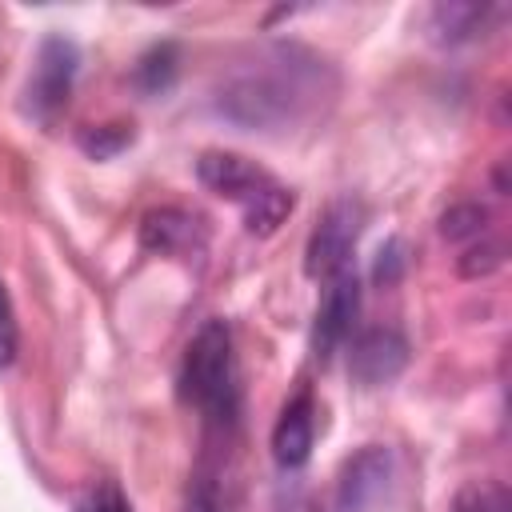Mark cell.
Returning a JSON list of instances; mask_svg holds the SVG:
<instances>
[{
	"instance_id": "cell-1",
	"label": "cell",
	"mask_w": 512,
	"mask_h": 512,
	"mask_svg": "<svg viewBox=\"0 0 512 512\" xmlns=\"http://www.w3.org/2000/svg\"><path fill=\"white\" fill-rule=\"evenodd\" d=\"M336 96L332 64L292 40L256 48L212 92V112L244 132H284Z\"/></svg>"
},
{
	"instance_id": "cell-2",
	"label": "cell",
	"mask_w": 512,
	"mask_h": 512,
	"mask_svg": "<svg viewBox=\"0 0 512 512\" xmlns=\"http://www.w3.org/2000/svg\"><path fill=\"white\" fill-rule=\"evenodd\" d=\"M180 400L192 404L208 424L232 428L240 416V376L232 356V332L224 320H208L180 364Z\"/></svg>"
},
{
	"instance_id": "cell-3",
	"label": "cell",
	"mask_w": 512,
	"mask_h": 512,
	"mask_svg": "<svg viewBox=\"0 0 512 512\" xmlns=\"http://www.w3.org/2000/svg\"><path fill=\"white\" fill-rule=\"evenodd\" d=\"M196 176L208 192L232 200L244 212V228L252 236H272L292 212V192L236 152H204L196 160Z\"/></svg>"
},
{
	"instance_id": "cell-4",
	"label": "cell",
	"mask_w": 512,
	"mask_h": 512,
	"mask_svg": "<svg viewBox=\"0 0 512 512\" xmlns=\"http://www.w3.org/2000/svg\"><path fill=\"white\" fill-rule=\"evenodd\" d=\"M80 68V48L68 36H44L36 48V64L28 76V92H24V108L36 120H48L52 112H60L68 104L72 80Z\"/></svg>"
},
{
	"instance_id": "cell-5",
	"label": "cell",
	"mask_w": 512,
	"mask_h": 512,
	"mask_svg": "<svg viewBox=\"0 0 512 512\" xmlns=\"http://www.w3.org/2000/svg\"><path fill=\"white\" fill-rule=\"evenodd\" d=\"M356 236H360V208H356L352 200L328 204L324 216H320V224H316L312 236H308L304 272L316 276V280H332L336 272H344L348 260H352Z\"/></svg>"
},
{
	"instance_id": "cell-6",
	"label": "cell",
	"mask_w": 512,
	"mask_h": 512,
	"mask_svg": "<svg viewBox=\"0 0 512 512\" xmlns=\"http://www.w3.org/2000/svg\"><path fill=\"white\" fill-rule=\"evenodd\" d=\"M392 472H396L392 448H384V444L360 448V452L348 456L344 468H340L336 496H332V512H372V508L388 496Z\"/></svg>"
},
{
	"instance_id": "cell-7",
	"label": "cell",
	"mask_w": 512,
	"mask_h": 512,
	"mask_svg": "<svg viewBox=\"0 0 512 512\" xmlns=\"http://www.w3.org/2000/svg\"><path fill=\"white\" fill-rule=\"evenodd\" d=\"M356 312H360V284H356V272L344 268V272H336L328 280V288L320 296V308H316V324H312V352H316V360H328L352 336Z\"/></svg>"
},
{
	"instance_id": "cell-8",
	"label": "cell",
	"mask_w": 512,
	"mask_h": 512,
	"mask_svg": "<svg viewBox=\"0 0 512 512\" xmlns=\"http://www.w3.org/2000/svg\"><path fill=\"white\" fill-rule=\"evenodd\" d=\"M404 364H408V340L396 328H364L352 340L348 372H352V380H360L368 388L396 380L404 372Z\"/></svg>"
},
{
	"instance_id": "cell-9",
	"label": "cell",
	"mask_w": 512,
	"mask_h": 512,
	"mask_svg": "<svg viewBox=\"0 0 512 512\" xmlns=\"http://www.w3.org/2000/svg\"><path fill=\"white\" fill-rule=\"evenodd\" d=\"M140 244L160 256H196L204 252V228L180 208H156L140 220Z\"/></svg>"
},
{
	"instance_id": "cell-10",
	"label": "cell",
	"mask_w": 512,
	"mask_h": 512,
	"mask_svg": "<svg viewBox=\"0 0 512 512\" xmlns=\"http://www.w3.org/2000/svg\"><path fill=\"white\" fill-rule=\"evenodd\" d=\"M312 436H316V420H312V400L300 392L296 400L284 404L276 428H272V456L280 468H300L312 456Z\"/></svg>"
},
{
	"instance_id": "cell-11",
	"label": "cell",
	"mask_w": 512,
	"mask_h": 512,
	"mask_svg": "<svg viewBox=\"0 0 512 512\" xmlns=\"http://www.w3.org/2000/svg\"><path fill=\"white\" fill-rule=\"evenodd\" d=\"M492 16H496L492 4L444 0V4H432V12H428V32H432L436 44H464V40H472L476 32H484Z\"/></svg>"
},
{
	"instance_id": "cell-12",
	"label": "cell",
	"mask_w": 512,
	"mask_h": 512,
	"mask_svg": "<svg viewBox=\"0 0 512 512\" xmlns=\"http://www.w3.org/2000/svg\"><path fill=\"white\" fill-rule=\"evenodd\" d=\"M176 68H180V52H176V44H156V48H148V52L136 60L132 80H136L140 92L156 96V92H168V88H172Z\"/></svg>"
},
{
	"instance_id": "cell-13",
	"label": "cell",
	"mask_w": 512,
	"mask_h": 512,
	"mask_svg": "<svg viewBox=\"0 0 512 512\" xmlns=\"http://www.w3.org/2000/svg\"><path fill=\"white\" fill-rule=\"evenodd\" d=\"M452 512H512V496H508L504 484L480 480V484H468V488L456 492Z\"/></svg>"
},
{
	"instance_id": "cell-14",
	"label": "cell",
	"mask_w": 512,
	"mask_h": 512,
	"mask_svg": "<svg viewBox=\"0 0 512 512\" xmlns=\"http://www.w3.org/2000/svg\"><path fill=\"white\" fill-rule=\"evenodd\" d=\"M488 224V208L484 204H452L444 216H440V236L444 240H472L480 236Z\"/></svg>"
},
{
	"instance_id": "cell-15",
	"label": "cell",
	"mask_w": 512,
	"mask_h": 512,
	"mask_svg": "<svg viewBox=\"0 0 512 512\" xmlns=\"http://www.w3.org/2000/svg\"><path fill=\"white\" fill-rule=\"evenodd\" d=\"M124 144H132V128H124V124H100V128H84L80 132V148L88 156H96V160L116 156Z\"/></svg>"
},
{
	"instance_id": "cell-16",
	"label": "cell",
	"mask_w": 512,
	"mask_h": 512,
	"mask_svg": "<svg viewBox=\"0 0 512 512\" xmlns=\"http://www.w3.org/2000/svg\"><path fill=\"white\" fill-rule=\"evenodd\" d=\"M404 264H408V256H404V240H388V244L376 252L372 280H376V284H384V288H392V284L404 276Z\"/></svg>"
},
{
	"instance_id": "cell-17",
	"label": "cell",
	"mask_w": 512,
	"mask_h": 512,
	"mask_svg": "<svg viewBox=\"0 0 512 512\" xmlns=\"http://www.w3.org/2000/svg\"><path fill=\"white\" fill-rule=\"evenodd\" d=\"M184 512H224V500H220V488H216L212 476H196V480L188 484Z\"/></svg>"
},
{
	"instance_id": "cell-18",
	"label": "cell",
	"mask_w": 512,
	"mask_h": 512,
	"mask_svg": "<svg viewBox=\"0 0 512 512\" xmlns=\"http://www.w3.org/2000/svg\"><path fill=\"white\" fill-rule=\"evenodd\" d=\"M16 340H20V332H16V312H12L8 288L0 284V368L12 364V356H16Z\"/></svg>"
},
{
	"instance_id": "cell-19",
	"label": "cell",
	"mask_w": 512,
	"mask_h": 512,
	"mask_svg": "<svg viewBox=\"0 0 512 512\" xmlns=\"http://www.w3.org/2000/svg\"><path fill=\"white\" fill-rule=\"evenodd\" d=\"M500 244H480V248H468L460 256V276H488L492 268H500Z\"/></svg>"
},
{
	"instance_id": "cell-20",
	"label": "cell",
	"mask_w": 512,
	"mask_h": 512,
	"mask_svg": "<svg viewBox=\"0 0 512 512\" xmlns=\"http://www.w3.org/2000/svg\"><path fill=\"white\" fill-rule=\"evenodd\" d=\"M76 512H132V508H128V500H124L116 488L104 484V488H92V492L76 504Z\"/></svg>"
}]
</instances>
